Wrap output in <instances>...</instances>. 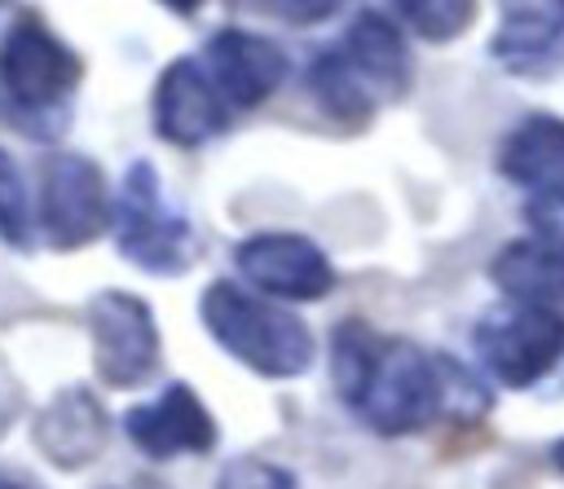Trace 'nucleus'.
<instances>
[{"instance_id":"f257e3e1","label":"nucleus","mask_w":564,"mask_h":489,"mask_svg":"<svg viewBox=\"0 0 564 489\" xmlns=\"http://www.w3.org/2000/svg\"><path fill=\"white\" fill-rule=\"evenodd\" d=\"M330 374L344 405L379 436L423 432L445 414V366L410 339L344 322L330 339Z\"/></svg>"},{"instance_id":"f03ea898","label":"nucleus","mask_w":564,"mask_h":489,"mask_svg":"<svg viewBox=\"0 0 564 489\" xmlns=\"http://www.w3.org/2000/svg\"><path fill=\"white\" fill-rule=\"evenodd\" d=\"M198 317L207 335L260 379H295L313 366V330L300 313L278 308L242 282L216 278L203 286Z\"/></svg>"},{"instance_id":"7ed1b4c3","label":"nucleus","mask_w":564,"mask_h":489,"mask_svg":"<svg viewBox=\"0 0 564 489\" xmlns=\"http://www.w3.org/2000/svg\"><path fill=\"white\" fill-rule=\"evenodd\" d=\"M84 84V57L35 13H18L0 35V93L31 137H57L70 97Z\"/></svg>"},{"instance_id":"20e7f679","label":"nucleus","mask_w":564,"mask_h":489,"mask_svg":"<svg viewBox=\"0 0 564 489\" xmlns=\"http://www.w3.org/2000/svg\"><path fill=\"white\" fill-rule=\"evenodd\" d=\"M110 229H115L119 256L154 278H176L198 260V229L181 211V203H172L150 159H137L123 172Z\"/></svg>"},{"instance_id":"39448f33","label":"nucleus","mask_w":564,"mask_h":489,"mask_svg":"<svg viewBox=\"0 0 564 489\" xmlns=\"http://www.w3.org/2000/svg\"><path fill=\"white\" fill-rule=\"evenodd\" d=\"M471 348L480 370L511 392L542 383L564 361V313L560 308H529V304H498L471 326Z\"/></svg>"},{"instance_id":"423d86ee","label":"nucleus","mask_w":564,"mask_h":489,"mask_svg":"<svg viewBox=\"0 0 564 489\" xmlns=\"http://www.w3.org/2000/svg\"><path fill=\"white\" fill-rule=\"evenodd\" d=\"M110 216H115V198L106 189L97 159L75 150H53L40 163L35 225L53 251H79L97 242L110 229Z\"/></svg>"},{"instance_id":"0eeeda50","label":"nucleus","mask_w":564,"mask_h":489,"mask_svg":"<svg viewBox=\"0 0 564 489\" xmlns=\"http://www.w3.org/2000/svg\"><path fill=\"white\" fill-rule=\"evenodd\" d=\"M88 348H93V374L106 388H141L154 379L163 357V335L150 313V304L132 291H97L88 300Z\"/></svg>"},{"instance_id":"6e6552de","label":"nucleus","mask_w":564,"mask_h":489,"mask_svg":"<svg viewBox=\"0 0 564 489\" xmlns=\"http://www.w3.org/2000/svg\"><path fill=\"white\" fill-rule=\"evenodd\" d=\"M238 273L264 295V300H286V304H313L335 291V264L326 251L291 229H260L238 242L234 251Z\"/></svg>"},{"instance_id":"1a4fd4ad","label":"nucleus","mask_w":564,"mask_h":489,"mask_svg":"<svg viewBox=\"0 0 564 489\" xmlns=\"http://www.w3.org/2000/svg\"><path fill=\"white\" fill-rule=\"evenodd\" d=\"M150 119L154 132L176 150H198L229 132L234 106L212 84L207 66L198 57H172L150 93Z\"/></svg>"},{"instance_id":"9d476101","label":"nucleus","mask_w":564,"mask_h":489,"mask_svg":"<svg viewBox=\"0 0 564 489\" xmlns=\"http://www.w3.org/2000/svg\"><path fill=\"white\" fill-rule=\"evenodd\" d=\"M198 62L207 66L212 84L220 88V97L234 110L264 106L291 75L286 48L278 40H269L260 31H242V26H220L216 35H207Z\"/></svg>"},{"instance_id":"9b49d317","label":"nucleus","mask_w":564,"mask_h":489,"mask_svg":"<svg viewBox=\"0 0 564 489\" xmlns=\"http://www.w3.org/2000/svg\"><path fill=\"white\" fill-rule=\"evenodd\" d=\"M123 432L145 458H159V463L181 454H212L220 436L212 410L189 383H167L159 396L132 405L123 414Z\"/></svg>"},{"instance_id":"f8f14e48","label":"nucleus","mask_w":564,"mask_h":489,"mask_svg":"<svg viewBox=\"0 0 564 489\" xmlns=\"http://www.w3.org/2000/svg\"><path fill=\"white\" fill-rule=\"evenodd\" d=\"M110 436V419L101 410V401L88 388H62L31 423V441L35 449L62 467V471H79L88 467Z\"/></svg>"},{"instance_id":"ddd939ff","label":"nucleus","mask_w":564,"mask_h":489,"mask_svg":"<svg viewBox=\"0 0 564 489\" xmlns=\"http://www.w3.org/2000/svg\"><path fill=\"white\" fill-rule=\"evenodd\" d=\"M339 53H344L348 66L357 70V79L370 88V97L401 101V97L410 93V84H414L405 31H401V22L388 18L383 9H357L352 22L344 26Z\"/></svg>"},{"instance_id":"4468645a","label":"nucleus","mask_w":564,"mask_h":489,"mask_svg":"<svg viewBox=\"0 0 564 489\" xmlns=\"http://www.w3.org/2000/svg\"><path fill=\"white\" fill-rule=\"evenodd\" d=\"M502 18L489 40V53L502 70L546 75L564 48V0H498Z\"/></svg>"},{"instance_id":"2eb2a0df","label":"nucleus","mask_w":564,"mask_h":489,"mask_svg":"<svg viewBox=\"0 0 564 489\" xmlns=\"http://www.w3.org/2000/svg\"><path fill=\"white\" fill-rule=\"evenodd\" d=\"M498 176L538 194L551 185H564V119L533 110L520 123H511L498 141Z\"/></svg>"},{"instance_id":"dca6fc26","label":"nucleus","mask_w":564,"mask_h":489,"mask_svg":"<svg viewBox=\"0 0 564 489\" xmlns=\"http://www.w3.org/2000/svg\"><path fill=\"white\" fill-rule=\"evenodd\" d=\"M494 286L507 295V304H529V308H560L564 313V251L538 242V238H516L489 260Z\"/></svg>"},{"instance_id":"f3484780","label":"nucleus","mask_w":564,"mask_h":489,"mask_svg":"<svg viewBox=\"0 0 564 489\" xmlns=\"http://www.w3.org/2000/svg\"><path fill=\"white\" fill-rule=\"evenodd\" d=\"M304 84H308L313 101L326 110V119H335L344 128H366L375 119V97L357 79V70L348 66V57L339 48H322L304 70Z\"/></svg>"},{"instance_id":"a211bd4d","label":"nucleus","mask_w":564,"mask_h":489,"mask_svg":"<svg viewBox=\"0 0 564 489\" xmlns=\"http://www.w3.org/2000/svg\"><path fill=\"white\" fill-rule=\"evenodd\" d=\"M388 4H392L397 22H405L427 44H449V40L467 35V26L480 13L476 0H388Z\"/></svg>"},{"instance_id":"6ab92c4d","label":"nucleus","mask_w":564,"mask_h":489,"mask_svg":"<svg viewBox=\"0 0 564 489\" xmlns=\"http://www.w3.org/2000/svg\"><path fill=\"white\" fill-rule=\"evenodd\" d=\"M35 238V203L26 198V181L9 150H0V242L26 251Z\"/></svg>"},{"instance_id":"aec40b11","label":"nucleus","mask_w":564,"mask_h":489,"mask_svg":"<svg viewBox=\"0 0 564 489\" xmlns=\"http://www.w3.org/2000/svg\"><path fill=\"white\" fill-rule=\"evenodd\" d=\"M216 489H300V480H295L286 467H278V463L247 454V458H234V463L220 471Z\"/></svg>"},{"instance_id":"412c9836","label":"nucleus","mask_w":564,"mask_h":489,"mask_svg":"<svg viewBox=\"0 0 564 489\" xmlns=\"http://www.w3.org/2000/svg\"><path fill=\"white\" fill-rule=\"evenodd\" d=\"M524 225L533 229L538 242L564 251V185H551V189H538L524 198Z\"/></svg>"},{"instance_id":"4be33fe9","label":"nucleus","mask_w":564,"mask_h":489,"mask_svg":"<svg viewBox=\"0 0 564 489\" xmlns=\"http://www.w3.org/2000/svg\"><path fill=\"white\" fill-rule=\"evenodd\" d=\"M344 0H260V9H269L273 18L291 22V26H317L326 22Z\"/></svg>"},{"instance_id":"5701e85b","label":"nucleus","mask_w":564,"mask_h":489,"mask_svg":"<svg viewBox=\"0 0 564 489\" xmlns=\"http://www.w3.org/2000/svg\"><path fill=\"white\" fill-rule=\"evenodd\" d=\"M18 405H22V388H18V383H13V374L0 366V432L13 423Z\"/></svg>"},{"instance_id":"b1692460","label":"nucleus","mask_w":564,"mask_h":489,"mask_svg":"<svg viewBox=\"0 0 564 489\" xmlns=\"http://www.w3.org/2000/svg\"><path fill=\"white\" fill-rule=\"evenodd\" d=\"M167 13H176V18H194L198 9H203V0H159Z\"/></svg>"},{"instance_id":"393cba45","label":"nucleus","mask_w":564,"mask_h":489,"mask_svg":"<svg viewBox=\"0 0 564 489\" xmlns=\"http://www.w3.org/2000/svg\"><path fill=\"white\" fill-rule=\"evenodd\" d=\"M551 463H555V471H564V436L551 445Z\"/></svg>"},{"instance_id":"a878e982","label":"nucleus","mask_w":564,"mask_h":489,"mask_svg":"<svg viewBox=\"0 0 564 489\" xmlns=\"http://www.w3.org/2000/svg\"><path fill=\"white\" fill-rule=\"evenodd\" d=\"M0 489H18V485H13V480H4V476H0Z\"/></svg>"},{"instance_id":"bb28decb","label":"nucleus","mask_w":564,"mask_h":489,"mask_svg":"<svg viewBox=\"0 0 564 489\" xmlns=\"http://www.w3.org/2000/svg\"><path fill=\"white\" fill-rule=\"evenodd\" d=\"M18 489H31V485H18Z\"/></svg>"}]
</instances>
